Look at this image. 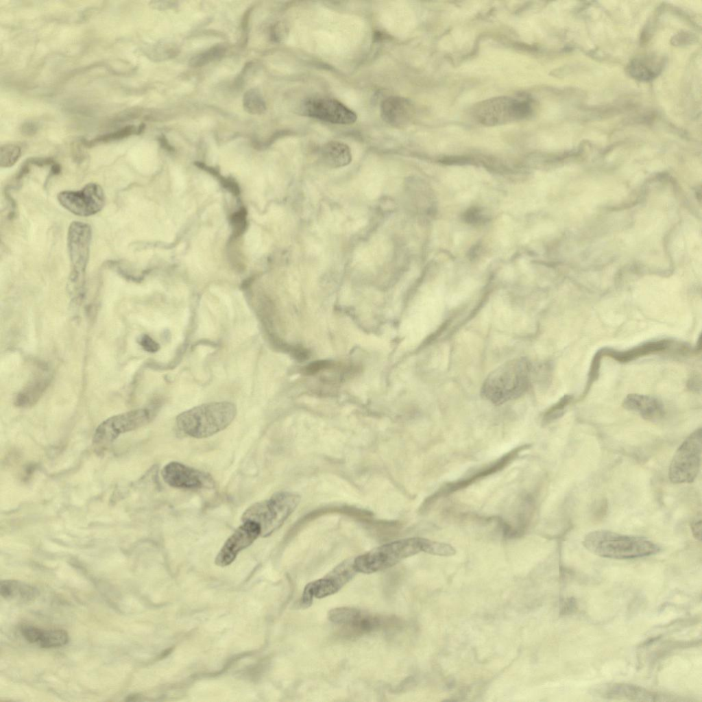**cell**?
I'll use <instances>...</instances> for the list:
<instances>
[{
	"label": "cell",
	"mask_w": 702,
	"mask_h": 702,
	"mask_svg": "<svg viewBox=\"0 0 702 702\" xmlns=\"http://www.w3.org/2000/svg\"><path fill=\"white\" fill-rule=\"evenodd\" d=\"M531 369V363L524 357L505 362L486 377L481 389V396L496 405L520 397L529 387Z\"/></svg>",
	"instance_id": "cell-1"
},
{
	"label": "cell",
	"mask_w": 702,
	"mask_h": 702,
	"mask_svg": "<svg viewBox=\"0 0 702 702\" xmlns=\"http://www.w3.org/2000/svg\"><path fill=\"white\" fill-rule=\"evenodd\" d=\"M592 553L604 558L629 559L659 552V546L647 538L617 533L607 530L588 533L583 541Z\"/></svg>",
	"instance_id": "cell-2"
},
{
	"label": "cell",
	"mask_w": 702,
	"mask_h": 702,
	"mask_svg": "<svg viewBox=\"0 0 702 702\" xmlns=\"http://www.w3.org/2000/svg\"><path fill=\"white\" fill-rule=\"evenodd\" d=\"M237 415L234 404L223 401L202 404L180 413L176 426L182 434L201 439L227 428Z\"/></svg>",
	"instance_id": "cell-3"
},
{
	"label": "cell",
	"mask_w": 702,
	"mask_h": 702,
	"mask_svg": "<svg viewBox=\"0 0 702 702\" xmlns=\"http://www.w3.org/2000/svg\"><path fill=\"white\" fill-rule=\"evenodd\" d=\"M300 500V496L294 492H276L268 499L250 506L243 512L241 520L252 521L258 524L261 529V536L268 537L283 525L296 509Z\"/></svg>",
	"instance_id": "cell-4"
},
{
	"label": "cell",
	"mask_w": 702,
	"mask_h": 702,
	"mask_svg": "<svg viewBox=\"0 0 702 702\" xmlns=\"http://www.w3.org/2000/svg\"><path fill=\"white\" fill-rule=\"evenodd\" d=\"M92 241L91 226L80 221H72L67 232V249L71 271L67 289L73 300L80 301L85 293V276Z\"/></svg>",
	"instance_id": "cell-5"
},
{
	"label": "cell",
	"mask_w": 702,
	"mask_h": 702,
	"mask_svg": "<svg viewBox=\"0 0 702 702\" xmlns=\"http://www.w3.org/2000/svg\"><path fill=\"white\" fill-rule=\"evenodd\" d=\"M427 539L414 537L394 540L354 557L357 572L371 574L391 568L402 559L424 552Z\"/></svg>",
	"instance_id": "cell-6"
},
{
	"label": "cell",
	"mask_w": 702,
	"mask_h": 702,
	"mask_svg": "<svg viewBox=\"0 0 702 702\" xmlns=\"http://www.w3.org/2000/svg\"><path fill=\"white\" fill-rule=\"evenodd\" d=\"M532 112L525 99L500 96L483 100L472 108V116L480 124L492 126L520 121Z\"/></svg>",
	"instance_id": "cell-7"
},
{
	"label": "cell",
	"mask_w": 702,
	"mask_h": 702,
	"mask_svg": "<svg viewBox=\"0 0 702 702\" xmlns=\"http://www.w3.org/2000/svg\"><path fill=\"white\" fill-rule=\"evenodd\" d=\"M702 429L690 433L675 451L668 468V479L674 484L691 483L700 470Z\"/></svg>",
	"instance_id": "cell-8"
},
{
	"label": "cell",
	"mask_w": 702,
	"mask_h": 702,
	"mask_svg": "<svg viewBox=\"0 0 702 702\" xmlns=\"http://www.w3.org/2000/svg\"><path fill=\"white\" fill-rule=\"evenodd\" d=\"M153 413L147 409H138L112 416L96 428L93 441L97 448L106 447L120 434L135 430L147 424Z\"/></svg>",
	"instance_id": "cell-9"
},
{
	"label": "cell",
	"mask_w": 702,
	"mask_h": 702,
	"mask_svg": "<svg viewBox=\"0 0 702 702\" xmlns=\"http://www.w3.org/2000/svg\"><path fill=\"white\" fill-rule=\"evenodd\" d=\"M59 204L80 217H90L100 212L105 205V194L97 183L86 184L78 191H63L57 195Z\"/></svg>",
	"instance_id": "cell-10"
},
{
	"label": "cell",
	"mask_w": 702,
	"mask_h": 702,
	"mask_svg": "<svg viewBox=\"0 0 702 702\" xmlns=\"http://www.w3.org/2000/svg\"><path fill=\"white\" fill-rule=\"evenodd\" d=\"M302 110L308 117L335 124L350 125L357 119L351 109L331 98H309L303 103Z\"/></svg>",
	"instance_id": "cell-11"
},
{
	"label": "cell",
	"mask_w": 702,
	"mask_h": 702,
	"mask_svg": "<svg viewBox=\"0 0 702 702\" xmlns=\"http://www.w3.org/2000/svg\"><path fill=\"white\" fill-rule=\"evenodd\" d=\"M161 476L167 484L176 488H212L215 485L209 474L177 461L165 465L162 469Z\"/></svg>",
	"instance_id": "cell-12"
},
{
	"label": "cell",
	"mask_w": 702,
	"mask_h": 702,
	"mask_svg": "<svg viewBox=\"0 0 702 702\" xmlns=\"http://www.w3.org/2000/svg\"><path fill=\"white\" fill-rule=\"evenodd\" d=\"M259 536L261 529L252 521H245L227 539L215 558L219 566L230 564L240 551L250 546Z\"/></svg>",
	"instance_id": "cell-13"
},
{
	"label": "cell",
	"mask_w": 702,
	"mask_h": 702,
	"mask_svg": "<svg viewBox=\"0 0 702 702\" xmlns=\"http://www.w3.org/2000/svg\"><path fill=\"white\" fill-rule=\"evenodd\" d=\"M592 692L594 695L605 699L640 701L677 700L671 695L653 692L638 686L622 683L598 685L592 689Z\"/></svg>",
	"instance_id": "cell-14"
},
{
	"label": "cell",
	"mask_w": 702,
	"mask_h": 702,
	"mask_svg": "<svg viewBox=\"0 0 702 702\" xmlns=\"http://www.w3.org/2000/svg\"><path fill=\"white\" fill-rule=\"evenodd\" d=\"M357 573L354 557L345 559L324 577L308 583L314 597L322 598L339 591Z\"/></svg>",
	"instance_id": "cell-15"
},
{
	"label": "cell",
	"mask_w": 702,
	"mask_h": 702,
	"mask_svg": "<svg viewBox=\"0 0 702 702\" xmlns=\"http://www.w3.org/2000/svg\"><path fill=\"white\" fill-rule=\"evenodd\" d=\"M530 445H523L516 448L509 452L507 453L499 459L492 463L490 465L487 466L484 469L476 472L473 475L468 478L463 480H459L456 482L446 484L441 489H439L435 495L432 496L431 499L437 498L441 497V496H446L460 489L464 488L476 481L494 474L513 461L520 452L529 448Z\"/></svg>",
	"instance_id": "cell-16"
},
{
	"label": "cell",
	"mask_w": 702,
	"mask_h": 702,
	"mask_svg": "<svg viewBox=\"0 0 702 702\" xmlns=\"http://www.w3.org/2000/svg\"><path fill=\"white\" fill-rule=\"evenodd\" d=\"M414 108L407 99L391 96L383 101L380 112L383 119L394 127L407 125L413 116Z\"/></svg>",
	"instance_id": "cell-17"
},
{
	"label": "cell",
	"mask_w": 702,
	"mask_h": 702,
	"mask_svg": "<svg viewBox=\"0 0 702 702\" xmlns=\"http://www.w3.org/2000/svg\"><path fill=\"white\" fill-rule=\"evenodd\" d=\"M622 406L629 411L637 412L646 420H658L664 414L662 403L655 398L645 395L629 394L624 399Z\"/></svg>",
	"instance_id": "cell-18"
},
{
	"label": "cell",
	"mask_w": 702,
	"mask_h": 702,
	"mask_svg": "<svg viewBox=\"0 0 702 702\" xmlns=\"http://www.w3.org/2000/svg\"><path fill=\"white\" fill-rule=\"evenodd\" d=\"M669 343L668 341L660 340L649 341L624 351L607 348L600 350L603 356H607L618 362L627 363L645 355L665 350Z\"/></svg>",
	"instance_id": "cell-19"
},
{
	"label": "cell",
	"mask_w": 702,
	"mask_h": 702,
	"mask_svg": "<svg viewBox=\"0 0 702 702\" xmlns=\"http://www.w3.org/2000/svg\"><path fill=\"white\" fill-rule=\"evenodd\" d=\"M320 158L326 166L339 168L350 163L352 154L346 144L339 141H330L322 147Z\"/></svg>",
	"instance_id": "cell-20"
},
{
	"label": "cell",
	"mask_w": 702,
	"mask_h": 702,
	"mask_svg": "<svg viewBox=\"0 0 702 702\" xmlns=\"http://www.w3.org/2000/svg\"><path fill=\"white\" fill-rule=\"evenodd\" d=\"M49 383L48 376L39 375L33 378L15 397L19 407H29L38 402Z\"/></svg>",
	"instance_id": "cell-21"
},
{
	"label": "cell",
	"mask_w": 702,
	"mask_h": 702,
	"mask_svg": "<svg viewBox=\"0 0 702 702\" xmlns=\"http://www.w3.org/2000/svg\"><path fill=\"white\" fill-rule=\"evenodd\" d=\"M0 593L4 598L28 603L36 597L38 590L36 588L19 581L5 580L1 582Z\"/></svg>",
	"instance_id": "cell-22"
},
{
	"label": "cell",
	"mask_w": 702,
	"mask_h": 702,
	"mask_svg": "<svg viewBox=\"0 0 702 702\" xmlns=\"http://www.w3.org/2000/svg\"><path fill=\"white\" fill-rule=\"evenodd\" d=\"M382 624V619L379 616L360 610L356 616L342 628L346 636L352 637L374 631L378 629Z\"/></svg>",
	"instance_id": "cell-23"
},
{
	"label": "cell",
	"mask_w": 702,
	"mask_h": 702,
	"mask_svg": "<svg viewBox=\"0 0 702 702\" xmlns=\"http://www.w3.org/2000/svg\"><path fill=\"white\" fill-rule=\"evenodd\" d=\"M69 642V635L63 629H41L38 644L42 648H55L65 645Z\"/></svg>",
	"instance_id": "cell-24"
},
{
	"label": "cell",
	"mask_w": 702,
	"mask_h": 702,
	"mask_svg": "<svg viewBox=\"0 0 702 702\" xmlns=\"http://www.w3.org/2000/svg\"><path fill=\"white\" fill-rule=\"evenodd\" d=\"M244 109L252 114H261L266 110L265 102L261 93L256 89L247 90L243 95Z\"/></svg>",
	"instance_id": "cell-25"
},
{
	"label": "cell",
	"mask_w": 702,
	"mask_h": 702,
	"mask_svg": "<svg viewBox=\"0 0 702 702\" xmlns=\"http://www.w3.org/2000/svg\"><path fill=\"white\" fill-rule=\"evenodd\" d=\"M141 131V127L140 128L136 129V127H134V125H128L115 132L97 136L95 138L92 139L89 141H86L85 144L87 146H91L101 143H107L117 141L128 137L132 134H137L138 132Z\"/></svg>",
	"instance_id": "cell-26"
},
{
	"label": "cell",
	"mask_w": 702,
	"mask_h": 702,
	"mask_svg": "<svg viewBox=\"0 0 702 702\" xmlns=\"http://www.w3.org/2000/svg\"><path fill=\"white\" fill-rule=\"evenodd\" d=\"M359 611L360 609L354 607H336L328 612V617L332 623L343 627L348 625Z\"/></svg>",
	"instance_id": "cell-27"
},
{
	"label": "cell",
	"mask_w": 702,
	"mask_h": 702,
	"mask_svg": "<svg viewBox=\"0 0 702 702\" xmlns=\"http://www.w3.org/2000/svg\"><path fill=\"white\" fill-rule=\"evenodd\" d=\"M225 52L226 49L223 47L219 45L215 46L193 57L190 60L189 64L193 67L202 66L221 58L225 54Z\"/></svg>",
	"instance_id": "cell-28"
},
{
	"label": "cell",
	"mask_w": 702,
	"mask_h": 702,
	"mask_svg": "<svg viewBox=\"0 0 702 702\" xmlns=\"http://www.w3.org/2000/svg\"><path fill=\"white\" fill-rule=\"evenodd\" d=\"M21 147L15 144H5L1 146L0 166L3 168L12 167L20 158Z\"/></svg>",
	"instance_id": "cell-29"
},
{
	"label": "cell",
	"mask_w": 702,
	"mask_h": 702,
	"mask_svg": "<svg viewBox=\"0 0 702 702\" xmlns=\"http://www.w3.org/2000/svg\"><path fill=\"white\" fill-rule=\"evenodd\" d=\"M572 396L565 395L557 403L553 405L544 415L543 422L544 424H548L559 417H561L564 413L566 407L569 404L572 400Z\"/></svg>",
	"instance_id": "cell-30"
},
{
	"label": "cell",
	"mask_w": 702,
	"mask_h": 702,
	"mask_svg": "<svg viewBox=\"0 0 702 702\" xmlns=\"http://www.w3.org/2000/svg\"><path fill=\"white\" fill-rule=\"evenodd\" d=\"M426 553L439 556H451L455 554L456 550L448 544L429 540Z\"/></svg>",
	"instance_id": "cell-31"
},
{
	"label": "cell",
	"mask_w": 702,
	"mask_h": 702,
	"mask_svg": "<svg viewBox=\"0 0 702 702\" xmlns=\"http://www.w3.org/2000/svg\"><path fill=\"white\" fill-rule=\"evenodd\" d=\"M602 357H603V356L601 354V352L600 350L594 356V358H593L592 361L590 370V372H589V376H588L587 387H586L585 391V393H587V391L589 390V389L591 387V385L598 378L599 369H600V365H601V361Z\"/></svg>",
	"instance_id": "cell-32"
},
{
	"label": "cell",
	"mask_w": 702,
	"mask_h": 702,
	"mask_svg": "<svg viewBox=\"0 0 702 702\" xmlns=\"http://www.w3.org/2000/svg\"><path fill=\"white\" fill-rule=\"evenodd\" d=\"M41 629L31 626L24 625L21 629V633L23 638L30 643H37Z\"/></svg>",
	"instance_id": "cell-33"
},
{
	"label": "cell",
	"mask_w": 702,
	"mask_h": 702,
	"mask_svg": "<svg viewBox=\"0 0 702 702\" xmlns=\"http://www.w3.org/2000/svg\"><path fill=\"white\" fill-rule=\"evenodd\" d=\"M138 342L142 348L147 352H155L159 349L158 343L147 335H142Z\"/></svg>",
	"instance_id": "cell-34"
},
{
	"label": "cell",
	"mask_w": 702,
	"mask_h": 702,
	"mask_svg": "<svg viewBox=\"0 0 702 702\" xmlns=\"http://www.w3.org/2000/svg\"><path fill=\"white\" fill-rule=\"evenodd\" d=\"M690 529L692 531V535L694 537L699 540H701V515L699 513L690 522Z\"/></svg>",
	"instance_id": "cell-35"
},
{
	"label": "cell",
	"mask_w": 702,
	"mask_h": 702,
	"mask_svg": "<svg viewBox=\"0 0 702 702\" xmlns=\"http://www.w3.org/2000/svg\"><path fill=\"white\" fill-rule=\"evenodd\" d=\"M313 598L314 595L313 591L308 583L305 586L302 593L300 602L302 607L304 608L309 607L313 603Z\"/></svg>",
	"instance_id": "cell-36"
},
{
	"label": "cell",
	"mask_w": 702,
	"mask_h": 702,
	"mask_svg": "<svg viewBox=\"0 0 702 702\" xmlns=\"http://www.w3.org/2000/svg\"><path fill=\"white\" fill-rule=\"evenodd\" d=\"M465 220L469 223H476L483 221L484 216L481 210L476 208L470 209L465 215Z\"/></svg>",
	"instance_id": "cell-37"
},
{
	"label": "cell",
	"mask_w": 702,
	"mask_h": 702,
	"mask_svg": "<svg viewBox=\"0 0 702 702\" xmlns=\"http://www.w3.org/2000/svg\"><path fill=\"white\" fill-rule=\"evenodd\" d=\"M330 365V363L326 361H319L313 362L305 368V372L306 374H315L323 369L327 368Z\"/></svg>",
	"instance_id": "cell-38"
},
{
	"label": "cell",
	"mask_w": 702,
	"mask_h": 702,
	"mask_svg": "<svg viewBox=\"0 0 702 702\" xmlns=\"http://www.w3.org/2000/svg\"><path fill=\"white\" fill-rule=\"evenodd\" d=\"M22 132L26 135H32L36 130L37 127L34 123H26L22 126Z\"/></svg>",
	"instance_id": "cell-39"
}]
</instances>
